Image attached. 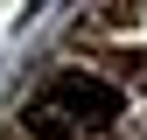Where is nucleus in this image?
Masks as SVG:
<instances>
[{
    "label": "nucleus",
    "instance_id": "7ed1b4c3",
    "mask_svg": "<svg viewBox=\"0 0 147 140\" xmlns=\"http://www.w3.org/2000/svg\"><path fill=\"white\" fill-rule=\"evenodd\" d=\"M42 7H49V0H21V14H42Z\"/></svg>",
    "mask_w": 147,
    "mask_h": 140
},
{
    "label": "nucleus",
    "instance_id": "f03ea898",
    "mask_svg": "<svg viewBox=\"0 0 147 140\" xmlns=\"http://www.w3.org/2000/svg\"><path fill=\"white\" fill-rule=\"evenodd\" d=\"M119 77H140L147 84V56H119Z\"/></svg>",
    "mask_w": 147,
    "mask_h": 140
},
{
    "label": "nucleus",
    "instance_id": "f257e3e1",
    "mask_svg": "<svg viewBox=\"0 0 147 140\" xmlns=\"http://www.w3.org/2000/svg\"><path fill=\"white\" fill-rule=\"evenodd\" d=\"M112 119H119V84L91 77V70H63L28 105V133L35 140H84V133H105Z\"/></svg>",
    "mask_w": 147,
    "mask_h": 140
}]
</instances>
